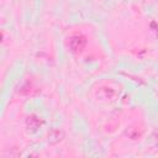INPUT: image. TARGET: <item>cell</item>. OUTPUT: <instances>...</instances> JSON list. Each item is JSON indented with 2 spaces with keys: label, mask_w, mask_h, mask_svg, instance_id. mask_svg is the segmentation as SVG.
<instances>
[{
  "label": "cell",
  "mask_w": 158,
  "mask_h": 158,
  "mask_svg": "<svg viewBox=\"0 0 158 158\" xmlns=\"http://www.w3.org/2000/svg\"><path fill=\"white\" fill-rule=\"evenodd\" d=\"M69 43H70V48H72L74 52H79V51H81V49L84 48L86 41H85V38H84L83 36L77 35V36H73V37L70 38Z\"/></svg>",
  "instance_id": "cell-1"
}]
</instances>
